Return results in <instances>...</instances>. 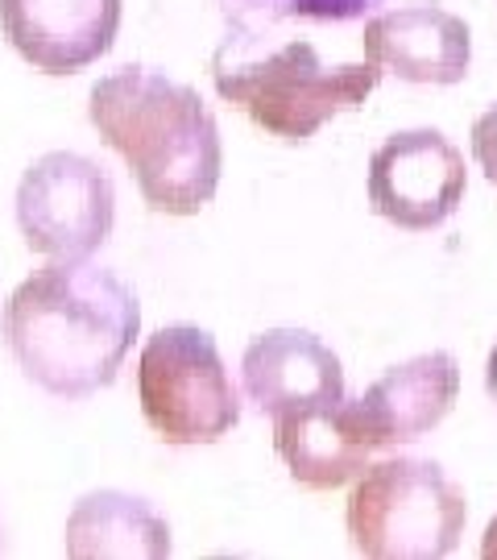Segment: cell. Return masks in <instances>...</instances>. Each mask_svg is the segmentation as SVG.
<instances>
[{
    "instance_id": "7",
    "label": "cell",
    "mask_w": 497,
    "mask_h": 560,
    "mask_svg": "<svg viewBox=\"0 0 497 560\" xmlns=\"http://www.w3.org/2000/svg\"><path fill=\"white\" fill-rule=\"evenodd\" d=\"M464 191V154L439 129L394 133L369 159V208L406 233H431L452 221Z\"/></svg>"
},
{
    "instance_id": "8",
    "label": "cell",
    "mask_w": 497,
    "mask_h": 560,
    "mask_svg": "<svg viewBox=\"0 0 497 560\" xmlns=\"http://www.w3.org/2000/svg\"><path fill=\"white\" fill-rule=\"evenodd\" d=\"M120 13L125 0H0V30L34 71L75 75L113 50Z\"/></svg>"
},
{
    "instance_id": "13",
    "label": "cell",
    "mask_w": 497,
    "mask_h": 560,
    "mask_svg": "<svg viewBox=\"0 0 497 560\" xmlns=\"http://www.w3.org/2000/svg\"><path fill=\"white\" fill-rule=\"evenodd\" d=\"M62 548L75 560H162L170 557V523L138 494L92 490L67 515Z\"/></svg>"
},
{
    "instance_id": "16",
    "label": "cell",
    "mask_w": 497,
    "mask_h": 560,
    "mask_svg": "<svg viewBox=\"0 0 497 560\" xmlns=\"http://www.w3.org/2000/svg\"><path fill=\"white\" fill-rule=\"evenodd\" d=\"M481 557H485V560H497V515L489 520L485 536H481Z\"/></svg>"
},
{
    "instance_id": "12",
    "label": "cell",
    "mask_w": 497,
    "mask_h": 560,
    "mask_svg": "<svg viewBox=\"0 0 497 560\" xmlns=\"http://www.w3.org/2000/svg\"><path fill=\"white\" fill-rule=\"evenodd\" d=\"M460 395V365L452 353H418L386 370L365 395L357 399V411L378 448L406 444L427 436L431 428L448 420L452 402Z\"/></svg>"
},
{
    "instance_id": "14",
    "label": "cell",
    "mask_w": 497,
    "mask_h": 560,
    "mask_svg": "<svg viewBox=\"0 0 497 560\" xmlns=\"http://www.w3.org/2000/svg\"><path fill=\"white\" fill-rule=\"evenodd\" d=\"M237 18L253 21H357L381 0H224Z\"/></svg>"
},
{
    "instance_id": "4",
    "label": "cell",
    "mask_w": 497,
    "mask_h": 560,
    "mask_svg": "<svg viewBox=\"0 0 497 560\" xmlns=\"http://www.w3.org/2000/svg\"><path fill=\"white\" fill-rule=\"evenodd\" d=\"M469 502L431 457H390L357 478L344 523L369 560H439L457 552Z\"/></svg>"
},
{
    "instance_id": "5",
    "label": "cell",
    "mask_w": 497,
    "mask_h": 560,
    "mask_svg": "<svg viewBox=\"0 0 497 560\" xmlns=\"http://www.w3.org/2000/svg\"><path fill=\"white\" fill-rule=\"evenodd\" d=\"M138 399L145 423L166 444H212L240 423L237 386L216 337L199 324H166L145 340Z\"/></svg>"
},
{
    "instance_id": "3",
    "label": "cell",
    "mask_w": 497,
    "mask_h": 560,
    "mask_svg": "<svg viewBox=\"0 0 497 560\" xmlns=\"http://www.w3.org/2000/svg\"><path fill=\"white\" fill-rule=\"evenodd\" d=\"M212 83L228 104H237L245 117L270 138L307 141L319 125L353 113L369 101V92L381 83L378 62H344L328 67L311 42H282L265 55H224L212 62Z\"/></svg>"
},
{
    "instance_id": "17",
    "label": "cell",
    "mask_w": 497,
    "mask_h": 560,
    "mask_svg": "<svg viewBox=\"0 0 497 560\" xmlns=\"http://www.w3.org/2000/svg\"><path fill=\"white\" fill-rule=\"evenodd\" d=\"M485 395H489L497 407V345H494V353H489V365H485Z\"/></svg>"
},
{
    "instance_id": "10",
    "label": "cell",
    "mask_w": 497,
    "mask_h": 560,
    "mask_svg": "<svg viewBox=\"0 0 497 560\" xmlns=\"http://www.w3.org/2000/svg\"><path fill=\"white\" fill-rule=\"evenodd\" d=\"M365 55L406 83L452 88L469 75L473 34L443 4H402L365 25Z\"/></svg>"
},
{
    "instance_id": "2",
    "label": "cell",
    "mask_w": 497,
    "mask_h": 560,
    "mask_svg": "<svg viewBox=\"0 0 497 560\" xmlns=\"http://www.w3.org/2000/svg\"><path fill=\"white\" fill-rule=\"evenodd\" d=\"M87 117L129 162L154 212L196 217L220 187L224 145L212 108L196 88L150 67H120L92 83Z\"/></svg>"
},
{
    "instance_id": "9",
    "label": "cell",
    "mask_w": 497,
    "mask_h": 560,
    "mask_svg": "<svg viewBox=\"0 0 497 560\" xmlns=\"http://www.w3.org/2000/svg\"><path fill=\"white\" fill-rule=\"evenodd\" d=\"M240 374L249 402L270 420L344 399V365L332 345L303 328H270L249 340Z\"/></svg>"
},
{
    "instance_id": "6",
    "label": "cell",
    "mask_w": 497,
    "mask_h": 560,
    "mask_svg": "<svg viewBox=\"0 0 497 560\" xmlns=\"http://www.w3.org/2000/svg\"><path fill=\"white\" fill-rule=\"evenodd\" d=\"M117 187L99 162L50 150L17 183V229L46 258H87L113 233Z\"/></svg>"
},
{
    "instance_id": "1",
    "label": "cell",
    "mask_w": 497,
    "mask_h": 560,
    "mask_svg": "<svg viewBox=\"0 0 497 560\" xmlns=\"http://www.w3.org/2000/svg\"><path fill=\"white\" fill-rule=\"evenodd\" d=\"M0 332L34 386L55 399H87L117 382L141 332V303L117 270L59 258L9 295Z\"/></svg>"
},
{
    "instance_id": "15",
    "label": "cell",
    "mask_w": 497,
    "mask_h": 560,
    "mask_svg": "<svg viewBox=\"0 0 497 560\" xmlns=\"http://www.w3.org/2000/svg\"><path fill=\"white\" fill-rule=\"evenodd\" d=\"M473 159L485 171V179L497 187V104L485 108L477 117V125H473Z\"/></svg>"
},
{
    "instance_id": "11",
    "label": "cell",
    "mask_w": 497,
    "mask_h": 560,
    "mask_svg": "<svg viewBox=\"0 0 497 560\" xmlns=\"http://www.w3.org/2000/svg\"><path fill=\"white\" fill-rule=\"evenodd\" d=\"M274 448L286 460L291 478L307 490H340L369 469L378 441L360 420L357 399L295 411L274 420Z\"/></svg>"
}]
</instances>
